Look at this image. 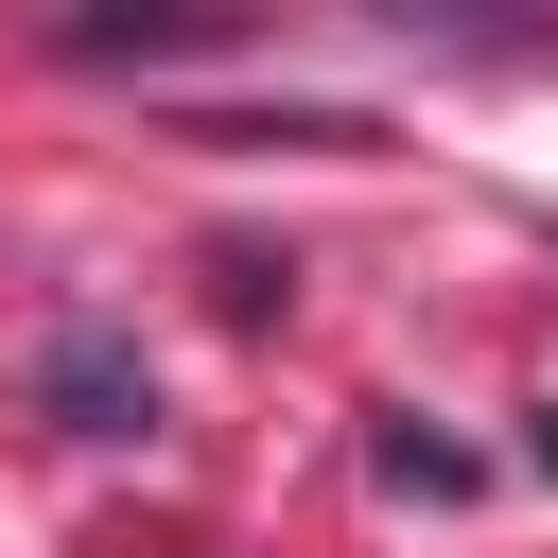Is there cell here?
Listing matches in <instances>:
<instances>
[{
    "instance_id": "cell-2",
    "label": "cell",
    "mask_w": 558,
    "mask_h": 558,
    "mask_svg": "<svg viewBox=\"0 0 558 558\" xmlns=\"http://www.w3.org/2000/svg\"><path fill=\"white\" fill-rule=\"evenodd\" d=\"M52 52L70 70H174V52H227V17H70Z\"/></svg>"
},
{
    "instance_id": "cell-5",
    "label": "cell",
    "mask_w": 558,
    "mask_h": 558,
    "mask_svg": "<svg viewBox=\"0 0 558 558\" xmlns=\"http://www.w3.org/2000/svg\"><path fill=\"white\" fill-rule=\"evenodd\" d=\"M523 471H558V401H541V418H523Z\"/></svg>"
},
{
    "instance_id": "cell-4",
    "label": "cell",
    "mask_w": 558,
    "mask_h": 558,
    "mask_svg": "<svg viewBox=\"0 0 558 558\" xmlns=\"http://www.w3.org/2000/svg\"><path fill=\"white\" fill-rule=\"evenodd\" d=\"M209 279H227V314H244V331H262V314H296V262H279V244H227Z\"/></svg>"
},
{
    "instance_id": "cell-1",
    "label": "cell",
    "mask_w": 558,
    "mask_h": 558,
    "mask_svg": "<svg viewBox=\"0 0 558 558\" xmlns=\"http://www.w3.org/2000/svg\"><path fill=\"white\" fill-rule=\"evenodd\" d=\"M35 401H52L70 436H157V349H140L122 314H52V349H35Z\"/></svg>"
},
{
    "instance_id": "cell-3",
    "label": "cell",
    "mask_w": 558,
    "mask_h": 558,
    "mask_svg": "<svg viewBox=\"0 0 558 558\" xmlns=\"http://www.w3.org/2000/svg\"><path fill=\"white\" fill-rule=\"evenodd\" d=\"M366 471H384V488H436V506H471V488H488V453H453V436H418V418H384V436H366Z\"/></svg>"
}]
</instances>
